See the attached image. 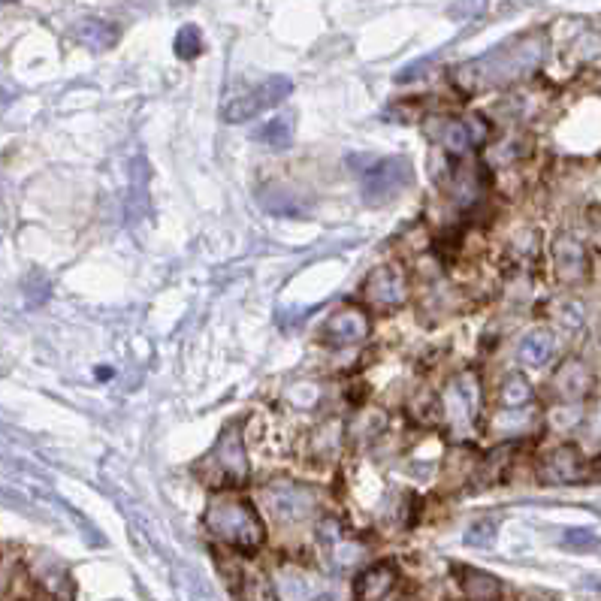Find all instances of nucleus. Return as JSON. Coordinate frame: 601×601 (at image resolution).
<instances>
[{
	"instance_id": "1",
	"label": "nucleus",
	"mask_w": 601,
	"mask_h": 601,
	"mask_svg": "<svg viewBox=\"0 0 601 601\" xmlns=\"http://www.w3.org/2000/svg\"><path fill=\"white\" fill-rule=\"evenodd\" d=\"M544 52H547L544 34H523V37L502 43L499 49L463 64L457 70V85L469 94H481V91L511 85V82L535 73L544 61Z\"/></svg>"
},
{
	"instance_id": "2",
	"label": "nucleus",
	"mask_w": 601,
	"mask_h": 601,
	"mask_svg": "<svg viewBox=\"0 0 601 601\" xmlns=\"http://www.w3.org/2000/svg\"><path fill=\"white\" fill-rule=\"evenodd\" d=\"M206 526L218 541L230 544L239 553H257L266 541L263 517L254 511L251 502H245L239 496L212 499L209 511H206Z\"/></svg>"
},
{
	"instance_id": "17",
	"label": "nucleus",
	"mask_w": 601,
	"mask_h": 601,
	"mask_svg": "<svg viewBox=\"0 0 601 601\" xmlns=\"http://www.w3.org/2000/svg\"><path fill=\"white\" fill-rule=\"evenodd\" d=\"M556 354V333L547 330V327H535L529 330L520 345H517V360L529 369H541L553 360Z\"/></svg>"
},
{
	"instance_id": "7",
	"label": "nucleus",
	"mask_w": 601,
	"mask_h": 601,
	"mask_svg": "<svg viewBox=\"0 0 601 601\" xmlns=\"http://www.w3.org/2000/svg\"><path fill=\"white\" fill-rule=\"evenodd\" d=\"M478 378L472 372H463L457 378H450L441 390V414L444 423L454 432H466L472 429L475 417H478Z\"/></svg>"
},
{
	"instance_id": "19",
	"label": "nucleus",
	"mask_w": 601,
	"mask_h": 601,
	"mask_svg": "<svg viewBox=\"0 0 601 601\" xmlns=\"http://www.w3.org/2000/svg\"><path fill=\"white\" fill-rule=\"evenodd\" d=\"M76 40L85 43L88 49H109L118 40V28L100 19H88L76 28Z\"/></svg>"
},
{
	"instance_id": "12",
	"label": "nucleus",
	"mask_w": 601,
	"mask_h": 601,
	"mask_svg": "<svg viewBox=\"0 0 601 601\" xmlns=\"http://www.w3.org/2000/svg\"><path fill=\"white\" fill-rule=\"evenodd\" d=\"M318 538H321V547L327 553V559H333V565L339 568H351L363 559L366 553V544L357 541L336 517H327L318 529Z\"/></svg>"
},
{
	"instance_id": "15",
	"label": "nucleus",
	"mask_w": 601,
	"mask_h": 601,
	"mask_svg": "<svg viewBox=\"0 0 601 601\" xmlns=\"http://www.w3.org/2000/svg\"><path fill=\"white\" fill-rule=\"evenodd\" d=\"M595 378L583 360H565L553 375V390L562 402H577L592 390Z\"/></svg>"
},
{
	"instance_id": "5",
	"label": "nucleus",
	"mask_w": 601,
	"mask_h": 601,
	"mask_svg": "<svg viewBox=\"0 0 601 601\" xmlns=\"http://www.w3.org/2000/svg\"><path fill=\"white\" fill-rule=\"evenodd\" d=\"M493 127L487 118L481 115H444L438 121H432V139L444 148L447 155H469L478 145H484L490 139Z\"/></svg>"
},
{
	"instance_id": "13",
	"label": "nucleus",
	"mask_w": 601,
	"mask_h": 601,
	"mask_svg": "<svg viewBox=\"0 0 601 601\" xmlns=\"http://www.w3.org/2000/svg\"><path fill=\"white\" fill-rule=\"evenodd\" d=\"M275 592L281 601H315L321 595V583L296 565H281L275 571Z\"/></svg>"
},
{
	"instance_id": "11",
	"label": "nucleus",
	"mask_w": 601,
	"mask_h": 601,
	"mask_svg": "<svg viewBox=\"0 0 601 601\" xmlns=\"http://www.w3.org/2000/svg\"><path fill=\"white\" fill-rule=\"evenodd\" d=\"M538 478H541V484H550V487L577 484L586 478V460L574 444H559L541 460Z\"/></svg>"
},
{
	"instance_id": "16",
	"label": "nucleus",
	"mask_w": 601,
	"mask_h": 601,
	"mask_svg": "<svg viewBox=\"0 0 601 601\" xmlns=\"http://www.w3.org/2000/svg\"><path fill=\"white\" fill-rule=\"evenodd\" d=\"M396 577H399V571H396L393 562H375V565H369L366 571H360V577L354 583L357 601H384L393 592Z\"/></svg>"
},
{
	"instance_id": "24",
	"label": "nucleus",
	"mask_w": 601,
	"mask_h": 601,
	"mask_svg": "<svg viewBox=\"0 0 601 601\" xmlns=\"http://www.w3.org/2000/svg\"><path fill=\"white\" fill-rule=\"evenodd\" d=\"M493 541H496V520H481L466 535V544L472 547H490Z\"/></svg>"
},
{
	"instance_id": "14",
	"label": "nucleus",
	"mask_w": 601,
	"mask_h": 601,
	"mask_svg": "<svg viewBox=\"0 0 601 601\" xmlns=\"http://www.w3.org/2000/svg\"><path fill=\"white\" fill-rule=\"evenodd\" d=\"M553 263H556V275H559L562 281H568V284L586 278V272H589V254H586V248H583L577 239H571V236H559V239L553 242Z\"/></svg>"
},
{
	"instance_id": "26",
	"label": "nucleus",
	"mask_w": 601,
	"mask_h": 601,
	"mask_svg": "<svg viewBox=\"0 0 601 601\" xmlns=\"http://www.w3.org/2000/svg\"><path fill=\"white\" fill-rule=\"evenodd\" d=\"M589 435L592 438H601V405L592 411V417H589Z\"/></svg>"
},
{
	"instance_id": "25",
	"label": "nucleus",
	"mask_w": 601,
	"mask_h": 601,
	"mask_svg": "<svg viewBox=\"0 0 601 601\" xmlns=\"http://www.w3.org/2000/svg\"><path fill=\"white\" fill-rule=\"evenodd\" d=\"M565 544H568V547H577V550H580V547H592V544H595V535H592L589 529H574V532L565 535Z\"/></svg>"
},
{
	"instance_id": "18",
	"label": "nucleus",
	"mask_w": 601,
	"mask_h": 601,
	"mask_svg": "<svg viewBox=\"0 0 601 601\" xmlns=\"http://www.w3.org/2000/svg\"><path fill=\"white\" fill-rule=\"evenodd\" d=\"M460 574V586H463V595L466 601H499L502 598V580L481 571V568H472V565H463L457 568Z\"/></svg>"
},
{
	"instance_id": "27",
	"label": "nucleus",
	"mask_w": 601,
	"mask_h": 601,
	"mask_svg": "<svg viewBox=\"0 0 601 601\" xmlns=\"http://www.w3.org/2000/svg\"><path fill=\"white\" fill-rule=\"evenodd\" d=\"M541 601H553V598H541Z\"/></svg>"
},
{
	"instance_id": "6",
	"label": "nucleus",
	"mask_w": 601,
	"mask_h": 601,
	"mask_svg": "<svg viewBox=\"0 0 601 601\" xmlns=\"http://www.w3.org/2000/svg\"><path fill=\"white\" fill-rule=\"evenodd\" d=\"M263 502L278 523H303L318 511V493L306 484L278 481L263 490Z\"/></svg>"
},
{
	"instance_id": "23",
	"label": "nucleus",
	"mask_w": 601,
	"mask_h": 601,
	"mask_svg": "<svg viewBox=\"0 0 601 601\" xmlns=\"http://www.w3.org/2000/svg\"><path fill=\"white\" fill-rule=\"evenodd\" d=\"M200 49H203V37H200V31H197L194 25L182 28L179 37H176V55L185 58V61H191V58L200 55Z\"/></svg>"
},
{
	"instance_id": "21",
	"label": "nucleus",
	"mask_w": 601,
	"mask_h": 601,
	"mask_svg": "<svg viewBox=\"0 0 601 601\" xmlns=\"http://www.w3.org/2000/svg\"><path fill=\"white\" fill-rule=\"evenodd\" d=\"M257 139L266 142L269 148H287L293 139V115H278L269 124H263L257 130Z\"/></svg>"
},
{
	"instance_id": "22",
	"label": "nucleus",
	"mask_w": 601,
	"mask_h": 601,
	"mask_svg": "<svg viewBox=\"0 0 601 601\" xmlns=\"http://www.w3.org/2000/svg\"><path fill=\"white\" fill-rule=\"evenodd\" d=\"M499 399H502V405H505V408H526V405L532 402V387H529V381H526V378H520V375H511V378L502 384V390H499Z\"/></svg>"
},
{
	"instance_id": "20",
	"label": "nucleus",
	"mask_w": 601,
	"mask_h": 601,
	"mask_svg": "<svg viewBox=\"0 0 601 601\" xmlns=\"http://www.w3.org/2000/svg\"><path fill=\"white\" fill-rule=\"evenodd\" d=\"M37 574H40V583L49 589V595L55 601H73V580H70L67 568H61L55 562H46Z\"/></svg>"
},
{
	"instance_id": "8",
	"label": "nucleus",
	"mask_w": 601,
	"mask_h": 601,
	"mask_svg": "<svg viewBox=\"0 0 601 601\" xmlns=\"http://www.w3.org/2000/svg\"><path fill=\"white\" fill-rule=\"evenodd\" d=\"M287 94H293V82H290L287 76H269V79H263L257 88H251L248 94L233 97V100L224 106L221 115H224L227 124H245V121L257 118L260 112L278 106Z\"/></svg>"
},
{
	"instance_id": "3",
	"label": "nucleus",
	"mask_w": 601,
	"mask_h": 601,
	"mask_svg": "<svg viewBox=\"0 0 601 601\" xmlns=\"http://www.w3.org/2000/svg\"><path fill=\"white\" fill-rule=\"evenodd\" d=\"M363 200L369 206H387L399 194H405L414 182V167L408 158H372V155H357L351 158Z\"/></svg>"
},
{
	"instance_id": "9",
	"label": "nucleus",
	"mask_w": 601,
	"mask_h": 601,
	"mask_svg": "<svg viewBox=\"0 0 601 601\" xmlns=\"http://www.w3.org/2000/svg\"><path fill=\"white\" fill-rule=\"evenodd\" d=\"M363 296L366 303L375 309H399L408 299V278L396 263H384L378 269L369 272V278L363 281Z\"/></svg>"
},
{
	"instance_id": "4",
	"label": "nucleus",
	"mask_w": 601,
	"mask_h": 601,
	"mask_svg": "<svg viewBox=\"0 0 601 601\" xmlns=\"http://www.w3.org/2000/svg\"><path fill=\"white\" fill-rule=\"evenodd\" d=\"M197 472L212 490H236L248 481V457L236 429H227L215 441V447L203 457Z\"/></svg>"
},
{
	"instance_id": "10",
	"label": "nucleus",
	"mask_w": 601,
	"mask_h": 601,
	"mask_svg": "<svg viewBox=\"0 0 601 601\" xmlns=\"http://www.w3.org/2000/svg\"><path fill=\"white\" fill-rule=\"evenodd\" d=\"M369 333H372V324L366 312L342 309L324 321V327L318 330V339L327 348H357L369 339Z\"/></svg>"
}]
</instances>
